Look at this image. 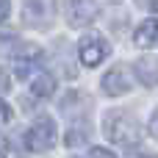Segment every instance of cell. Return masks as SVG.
Returning a JSON list of instances; mask_svg holds the SVG:
<instances>
[{
	"mask_svg": "<svg viewBox=\"0 0 158 158\" xmlns=\"http://www.w3.org/2000/svg\"><path fill=\"white\" fill-rule=\"evenodd\" d=\"M133 69H136L139 83H144V86H158V58H156V56H144V58H139Z\"/></svg>",
	"mask_w": 158,
	"mask_h": 158,
	"instance_id": "obj_7",
	"label": "cell"
},
{
	"mask_svg": "<svg viewBox=\"0 0 158 158\" xmlns=\"http://www.w3.org/2000/svg\"><path fill=\"white\" fill-rule=\"evenodd\" d=\"M139 3H142V6H147V8H153V11L158 8V0H139Z\"/></svg>",
	"mask_w": 158,
	"mask_h": 158,
	"instance_id": "obj_16",
	"label": "cell"
},
{
	"mask_svg": "<svg viewBox=\"0 0 158 158\" xmlns=\"http://www.w3.org/2000/svg\"><path fill=\"white\" fill-rule=\"evenodd\" d=\"M0 158H6V153H3V150H0Z\"/></svg>",
	"mask_w": 158,
	"mask_h": 158,
	"instance_id": "obj_17",
	"label": "cell"
},
{
	"mask_svg": "<svg viewBox=\"0 0 158 158\" xmlns=\"http://www.w3.org/2000/svg\"><path fill=\"white\" fill-rule=\"evenodd\" d=\"M56 14V3L53 0H25V8H22V19L33 28H47L50 19Z\"/></svg>",
	"mask_w": 158,
	"mask_h": 158,
	"instance_id": "obj_3",
	"label": "cell"
},
{
	"mask_svg": "<svg viewBox=\"0 0 158 158\" xmlns=\"http://www.w3.org/2000/svg\"><path fill=\"white\" fill-rule=\"evenodd\" d=\"M8 11H11L8 0H0V22H6V19H8Z\"/></svg>",
	"mask_w": 158,
	"mask_h": 158,
	"instance_id": "obj_14",
	"label": "cell"
},
{
	"mask_svg": "<svg viewBox=\"0 0 158 158\" xmlns=\"http://www.w3.org/2000/svg\"><path fill=\"white\" fill-rule=\"evenodd\" d=\"M36 61H39V50H36V47L28 50L25 56H17V61H14L17 75H19V78H28V75H31V64H36Z\"/></svg>",
	"mask_w": 158,
	"mask_h": 158,
	"instance_id": "obj_10",
	"label": "cell"
},
{
	"mask_svg": "<svg viewBox=\"0 0 158 158\" xmlns=\"http://www.w3.org/2000/svg\"><path fill=\"white\" fill-rule=\"evenodd\" d=\"M78 53H81L83 67H97L100 61H106L111 56V44L106 39H100V36H89V39H83V44H81Z\"/></svg>",
	"mask_w": 158,
	"mask_h": 158,
	"instance_id": "obj_4",
	"label": "cell"
},
{
	"mask_svg": "<svg viewBox=\"0 0 158 158\" xmlns=\"http://www.w3.org/2000/svg\"><path fill=\"white\" fill-rule=\"evenodd\" d=\"M106 136H108L114 144L131 150V147H139V142H142V128H139V122H136L131 114L114 111V114L106 117Z\"/></svg>",
	"mask_w": 158,
	"mask_h": 158,
	"instance_id": "obj_1",
	"label": "cell"
},
{
	"mask_svg": "<svg viewBox=\"0 0 158 158\" xmlns=\"http://www.w3.org/2000/svg\"><path fill=\"white\" fill-rule=\"evenodd\" d=\"M89 158H117V156L108 153V150H103V147H94V150L89 153Z\"/></svg>",
	"mask_w": 158,
	"mask_h": 158,
	"instance_id": "obj_13",
	"label": "cell"
},
{
	"mask_svg": "<svg viewBox=\"0 0 158 158\" xmlns=\"http://www.w3.org/2000/svg\"><path fill=\"white\" fill-rule=\"evenodd\" d=\"M11 89V81H8V75H6V69H0V94H6Z\"/></svg>",
	"mask_w": 158,
	"mask_h": 158,
	"instance_id": "obj_11",
	"label": "cell"
},
{
	"mask_svg": "<svg viewBox=\"0 0 158 158\" xmlns=\"http://www.w3.org/2000/svg\"><path fill=\"white\" fill-rule=\"evenodd\" d=\"M31 92H33L36 97H50V94L56 92V81H53V75L39 72V75L31 81Z\"/></svg>",
	"mask_w": 158,
	"mask_h": 158,
	"instance_id": "obj_9",
	"label": "cell"
},
{
	"mask_svg": "<svg viewBox=\"0 0 158 158\" xmlns=\"http://www.w3.org/2000/svg\"><path fill=\"white\" fill-rule=\"evenodd\" d=\"M100 14V6L97 0H69V22L83 28V25H92Z\"/></svg>",
	"mask_w": 158,
	"mask_h": 158,
	"instance_id": "obj_6",
	"label": "cell"
},
{
	"mask_svg": "<svg viewBox=\"0 0 158 158\" xmlns=\"http://www.w3.org/2000/svg\"><path fill=\"white\" fill-rule=\"evenodd\" d=\"M131 86H133V83H131V75H128L125 67H114V69H108V72L103 75V92L111 94V97L128 94Z\"/></svg>",
	"mask_w": 158,
	"mask_h": 158,
	"instance_id": "obj_5",
	"label": "cell"
},
{
	"mask_svg": "<svg viewBox=\"0 0 158 158\" xmlns=\"http://www.w3.org/2000/svg\"><path fill=\"white\" fill-rule=\"evenodd\" d=\"M8 119H11V108H8V106L0 100V125H6Z\"/></svg>",
	"mask_w": 158,
	"mask_h": 158,
	"instance_id": "obj_12",
	"label": "cell"
},
{
	"mask_svg": "<svg viewBox=\"0 0 158 158\" xmlns=\"http://www.w3.org/2000/svg\"><path fill=\"white\" fill-rule=\"evenodd\" d=\"M156 39H158V22L156 19H144V22L136 28V33H133L136 47H153Z\"/></svg>",
	"mask_w": 158,
	"mask_h": 158,
	"instance_id": "obj_8",
	"label": "cell"
},
{
	"mask_svg": "<svg viewBox=\"0 0 158 158\" xmlns=\"http://www.w3.org/2000/svg\"><path fill=\"white\" fill-rule=\"evenodd\" d=\"M56 136H58L56 133V122L50 117H39L25 133V147L36 150V153H44V150H50L56 144Z\"/></svg>",
	"mask_w": 158,
	"mask_h": 158,
	"instance_id": "obj_2",
	"label": "cell"
},
{
	"mask_svg": "<svg viewBox=\"0 0 158 158\" xmlns=\"http://www.w3.org/2000/svg\"><path fill=\"white\" fill-rule=\"evenodd\" d=\"M150 133L158 139V108L153 111V117H150Z\"/></svg>",
	"mask_w": 158,
	"mask_h": 158,
	"instance_id": "obj_15",
	"label": "cell"
}]
</instances>
